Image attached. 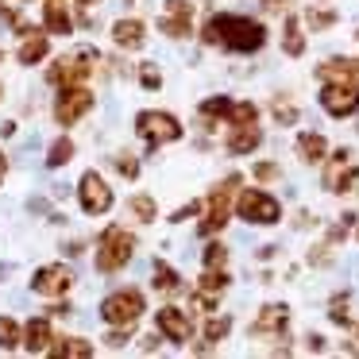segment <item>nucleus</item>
<instances>
[{
    "label": "nucleus",
    "mask_w": 359,
    "mask_h": 359,
    "mask_svg": "<svg viewBox=\"0 0 359 359\" xmlns=\"http://www.w3.org/2000/svg\"><path fill=\"white\" fill-rule=\"evenodd\" d=\"M70 286H74V271H70V266H62V263L43 266V271L32 278V290H35V294H47V297H62Z\"/></svg>",
    "instance_id": "12"
},
{
    "label": "nucleus",
    "mask_w": 359,
    "mask_h": 359,
    "mask_svg": "<svg viewBox=\"0 0 359 359\" xmlns=\"http://www.w3.org/2000/svg\"><path fill=\"white\" fill-rule=\"evenodd\" d=\"M255 120H259V109L251 101H243V104H236V109H232V128L236 124H255Z\"/></svg>",
    "instance_id": "32"
},
{
    "label": "nucleus",
    "mask_w": 359,
    "mask_h": 359,
    "mask_svg": "<svg viewBox=\"0 0 359 359\" xmlns=\"http://www.w3.org/2000/svg\"><path fill=\"white\" fill-rule=\"evenodd\" d=\"M97 62H101V58H97L93 47L74 50V55L58 58V62L50 66V70H47V81H50V86H78V81H86L89 74H93Z\"/></svg>",
    "instance_id": "3"
},
{
    "label": "nucleus",
    "mask_w": 359,
    "mask_h": 359,
    "mask_svg": "<svg viewBox=\"0 0 359 359\" xmlns=\"http://www.w3.org/2000/svg\"><path fill=\"white\" fill-rule=\"evenodd\" d=\"M151 282H155V290H163V294H174V290L182 286L178 271H174V266H166L163 259H155V266H151Z\"/></svg>",
    "instance_id": "24"
},
{
    "label": "nucleus",
    "mask_w": 359,
    "mask_h": 359,
    "mask_svg": "<svg viewBox=\"0 0 359 359\" xmlns=\"http://www.w3.org/2000/svg\"><path fill=\"white\" fill-rule=\"evenodd\" d=\"M282 47H286L290 58H297L305 50V39H302V24H297V16H286V35H282Z\"/></svg>",
    "instance_id": "25"
},
{
    "label": "nucleus",
    "mask_w": 359,
    "mask_h": 359,
    "mask_svg": "<svg viewBox=\"0 0 359 359\" xmlns=\"http://www.w3.org/2000/svg\"><path fill=\"white\" fill-rule=\"evenodd\" d=\"M140 81H143V89H158L163 86V74L155 66H140Z\"/></svg>",
    "instance_id": "36"
},
{
    "label": "nucleus",
    "mask_w": 359,
    "mask_h": 359,
    "mask_svg": "<svg viewBox=\"0 0 359 359\" xmlns=\"http://www.w3.org/2000/svg\"><path fill=\"white\" fill-rule=\"evenodd\" d=\"M155 325H158V332H163L166 340H174V344H186L189 336H194V325H189L186 309H178V305H163L158 317H155Z\"/></svg>",
    "instance_id": "13"
},
{
    "label": "nucleus",
    "mask_w": 359,
    "mask_h": 359,
    "mask_svg": "<svg viewBox=\"0 0 359 359\" xmlns=\"http://www.w3.org/2000/svg\"><path fill=\"white\" fill-rule=\"evenodd\" d=\"M50 344H55V332H50V320H47V317L27 320V328H24V348L32 351V355H43V351H50Z\"/></svg>",
    "instance_id": "16"
},
{
    "label": "nucleus",
    "mask_w": 359,
    "mask_h": 359,
    "mask_svg": "<svg viewBox=\"0 0 359 359\" xmlns=\"http://www.w3.org/2000/svg\"><path fill=\"white\" fill-rule=\"evenodd\" d=\"M93 109V93H89L86 86H62V93H58V101H55V120L58 124H78L86 112Z\"/></svg>",
    "instance_id": "8"
},
{
    "label": "nucleus",
    "mask_w": 359,
    "mask_h": 359,
    "mask_svg": "<svg viewBox=\"0 0 359 359\" xmlns=\"http://www.w3.org/2000/svg\"><path fill=\"white\" fill-rule=\"evenodd\" d=\"M158 27H163L170 39H182V35H189V32H194V4H189V0H166Z\"/></svg>",
    "instance_id": "11"
},
{
    "label": "nucleus",
    "mask_w": 359,
    "mask_h": 359,
    "mask_svg": "<svg viewBox=\"0 0 359 359\" xmlns=\"http://www.w3.org/2000/svg\"><path fill=\"white\" fill-rule=\"evenodd\" d=\"M236 212H240L248 224H274V220L282 217V205L274 201L271 194H263V189H243L240 201H236Z\"/></svg>",
    "instance_id": "5"
},
{
    "label": "nucleus",
    "mask_w": 359,
    "mask_h": 359,
    "mask_svg": "<svg viewBox=\"0 0 359 359\" xmlns=\"http://www.w3.org/2000/svg\"><path fill=\"white\" fill-rule=\"evenodd\" d=\"M236 186H240V174L224 178L217 189H212V197H209V217L197 224V232H201V236H212V232H220V228L228 224V201H232Z\"/></svg>",
    "instance_id": "7"
},
{
    "label": "nucleus",
    "mask_w": 359,
    "mask_h": 359,
    "mask_svg": "<svg viewBox=\"0 0 359 359\" xmlns=\"http://www.w3.org/2000/svg\"><path fill=\"white\" fill-rule=\"evenodd\" d=\"M255 178L259 182H274V178H278V166H274V163H259L255 166Z\"/></svg>",
    "instance_id": "41"
},
{
    "label": "nucleus",
    "mask_w": 359,
    "mask_h": 359,
    "mask_svg": "<svg viewBox=\"0 0 359 359\" xmlns=\"http://www.w3.org/2000/svg\"><path fill=\"white\" fill-rule=\"evenodd\" d=\"M201 286H205V290H217V294H220V290L228 286V274L220 271V266H205V274H201Z\"/></svg>",
    "instance_id": "31"
},
{
    "label": "nucleus",
    "mask_w": 359,
    "mask_h": 359,
    "mask_svg": "<svg viewBox=\"0 0 359 359\" xmlns=\"http://www.w3.org/2000/svg\"><path fill=\"white\" fill-rule=\"evenodd\" d=\"M201 39L209 43V47H224V50H240V55H248V50H259L266 43V32L259 20L251 16H212L209 24H205Z\"/></svg>",
    "instance_id": "1"
},
{
    "label": "nucleus",
    "mask_w": 359,
    "mask_h": 359,
    "mask_svg": "<svg viewBox=\"0 0 359 359\" xmlns=\"http://www.w3.org/2000/svg\"><path fill=\"white\" fill-rule=\"evenodd\" d=\"M320 81H336V86H359V62H351V58H332V62H325L317 70Z\"/></svg>",
    "instance_id": "15"
},
{
    "label": "nucleus",
    "mask_w": 359,
    "mask_h": 359,
    "mask_svg": "<svg viewBox=\"0 0 359 359\" xmlns=\"http://www.w3.org/2000/svg\"><path fill=\"white\" fill-rule=\"evenodd\" d=\"M0 62H4V50H0Z\"/></svg>",
    "instance_id": "45"
},
{
    "label": "nucleus",
    "mask_w": 359,
    "mask_h": 359,
    "mask_svg": "<svg viewBox=\"0 0 359 359\" xmlns=\"http://www.w3.org/2000/svg\"><path fill=\"white\" fill-rule=\"evenodd\" d=\"M194 305H197V309H201V313H212V309H217V290H197V294H194Z\"/></svg>",
    "instance_id": "34"
},
{
    "label": "nucleus",
    "mask_w": 359,
    "mask_h": 359,
    "mask_svg": "<svg viewBox=\"0 0 359 359\" xmlns=\"http://www.w3.org/2000/svg\"><path fill=\"white\" fill-rule=\"evenodd\" d=\"M47 50H50L47 35H43V32H32V35H24V43H20V62H24V66L43 62V58H47Z\"/></svg>",
    "instance_id": "20"
},
{
    "label": "nucleus",
    "mask_w": 359,
    "mask_h": 359,
    "mask_svg": "<svg viewBox=\"0 0 359 359\" xmlns=\"http://www.w3.org/2000/svg\"><path fill=\"white\" fill-rule=\"evenodd\" d=\"M305 20H309L313 32H320V27H332V24H336V12H317V8H313Z\"/></svg>",
    "instance_id": "35"
},
{
    "label": "nucleus",
    "mask_w": 359,
    "mask_h": 359,
    "mask_svg": "<svg viewBox=\"0 0 359 359\" xmlns=\"http://www.w3.org/2000/svg\"><path fill=\"white\" fill-rule=\"evenodd\" d=\"M274 116H278V124H294L297 109H294V104H286V101H274Z\"/></svg>",
    "instance_id": "37"
},
{
    "label": "nucleus",
    "mask_w": 359,
    "mask_h": 359,
    "mask_svg": "<svg viewBox=\"0 0 359 359\" xmlns=\"http://www.w3.org/2000/svg\"><path fill=\"white\" fill-rule=\"evenodd\" d=\"M0 97H4V89H0Z\"/></svg>",
    "instance_id": "47"
},
{
    "label": "nucleus",
    "mask_w": 359,
    "mask_h": 359,
    "mask_svg": "<svg viewBox=\"0 0 359 359\" xmlns=\"http://www.w3.org/2000/svg\"><path fill=\"white\" fill-rule=\"evenodd\" d=\"M348 155H351V151L340 147V151L332 155V166H328V174H325V189H332V194H348L351 182L359 178V166L348 163Z\"/></svg>",
    "instance_id": "14"
},
{
    "label": "nucleus",
    "mask_w": 359,
    "mask_h": 359,
    "mask_svg": "<svg viewBox=\"0 0 359 359\" xmlns=\"http://www.w3.org/2000/svg\"><path fill=\"white\" fill-rule=\"evenodd\" d=\"M290 320V309L286 305H263V313L255 317V325H251V332L255 336H266V332H282Z\"/></svg>",
    "instance_id": "17"
},
{
    "label": "nucleus",
    "mask_w": 359,
    "mask_h": 359,
    "mask_svg": "<svg viewBox=\"0 0 359 359\" xmlns=\"http://www.w3.org/2000/svg\"><path fill=\"white\" fill-rule=\"evenodd\" d=\"M78 201H81V209H86V212L101 217V212L112 209V189L104 186L101 174L89 170V174H81V182H78Z\"/></svg>",
    "instance_id": "9"
},
{
    "label": "nucleus",
    "mask_w": 359,
    "mask_h": 359,
    "mask_svg": "<svg viewBox=\"0 0 359 359\" xmlns=\"http://www.w3.org/2000/svg\"><path fill=\"white\" fill-rule=\"evenodd\" d=\"M135 132L151 143V147H163V143H174L182 140V124L170 116V112H140L135 116Z\"/></svg>",
    "instance_id": "4"
},
{
    "label": "nucleus",
    "mask_w": 359,
    "mask_h": 359,
    "mask_svg": "<svg viewBox=\"0 0 359 359\" xmlns=\"http://www.w3.org/2000/svg\"><path fill=\"white\" fill-rule=\"evenodd\" d=\"M344 305H348V297H336L332 309H328V317H332L336 325H348V309H344Z\"/></svg>",
    "instance_id": "39"
},
{
    "label": "nucleus",
    "mask_w": 359,
    "mask_h": 359,
    "mask_svg": "<svg viewBox=\"0 0 359 359\" xmlns=\"http://www.w3.org/2000/svg\"><path fill=\"white\" fill-rule=\"evenodd\" d=\"M266 4H271V8H278V4H286V0H266Z\"/></svg>",
    "instance_id": "44"
},
{
    "label": "nucleus",
    "mask_w": 359,
    "mask_h": 359,
    "mask_svg": "<svg viewBox=\"0 0 359 359\" xmlns=\"http://www.w3.org/2000/svg\"><path fill=\"white\" fill-rule=\"evenodd\" d=\"M297 155H302V163H320V158L328 155V143H325V135H317V132H305L302 140H297Z\"/></svg>",
    "instance_id": "23"
},
{
    "label": "nucleus",
    "mask_w": 359,
    "mask_h": 359,
    "mask_svg": "<svg viewBox=\"0 0 359 359\" xmlns=\"http://www.w3.org/2000/svg\"><path fill=\"white\" fill-rule=\"evenodd\" d=\"M4 170H8V163H4V155H0V178H4Z\"/></svg>",
    "instance_id": "43"
},
{
    "label": "nucleus",
    "mask_w": 359,
    "mask_h": 359,
    "mask_svg": "<svg viewBox=\"0 0 359 359\" xmlns=\"http://www.w3.org/2000/svg\"><path fill=\"white\" fill-rule=\"evenodd\" d=\"M43 20H47V32L55 35H70V12H66L62 0H47V12H43Z\"/></svg>",
    "instance_id": "22"
},
{
    "label": "nucleus",
    "mask_w": 359,
    "mask_h": 359,
    "mask_svg": "<svg viewBox=\"0 0 359 359\" xmlns=\"http://www.w3.org/2000/svg\"><path fill=\"white\" fill-rule=\"evenodd\" d=\"M197 212H201V205H197V201H189V205H182V209L178 212H174V224H182V220H186V217H197Z\"/></svg>",
    "instance_id": "42"
},
{
    "label": "nucleus",
    "mask_w": 359,
    "mask_h": 359,
    "mask_svg": "<svg viewBox=\"0 0 359 359\" xmlns=\"http://www.w3.org/2000/svg\"><path fill=\"white\" fill-rule=\"evenodd\" d=\"M16 344H24V332H20V325L12 317H0V348L12 351Z\"/></svg>",
    "instance_id": "27"
},
{
    "label": "nucleus",
    "mask_w": 359,
    "mask_h": 359,
    "mask_svg": "<svg viewBox=\"0 0 359 359\" xmlns=\"http://www.w3.org/2000/svg\"><path fill=\"white\" fill-rule=\"evenodd\" d=\"M320 104H325L328 116L344 120L359 109V86H336V81H325L320 89Z\"/></svg>",
    "instance_id": "10"
},
{
    "label": "nucleus",
    "mask_w": 359,
    "mask_h": 359,
    "mask_svg": "<svg viewBox=\"0 0 359 359\" xmlns=\"http://www.w3.org/2000/svg\"><path fill=\"white\" fill-rule=\"evenodd\" d=\"M228 328H232V317H212L209 325H205V340L209 344H220L228 336Z\"/></svg>",
    "instance_id": "29"
},
{
    "label": "nucleus",
    "mask_w": 359,
    "mask_h": 359,
    "mask_svg": "<svg viewBox=\"0 0 359 359\" xmlns=\"http://www.w3.org/2000/svg\"><path fill=\"white\" fill-rule=\"evenodd\" d=\"M70 158H74V143H70V140H55V143H50L47 166H66Z\"/></svg>",
    "instance_id": "28"
},
{
    "label": "nucleus",
    "mask_w": 359,
    "mask_h": 359,
    "mask_svg": "<svg viewBox=\"0 0 359 359\" xmlns=\"http://www.w3.org/2000/svg\"><path fill=\"white\" fill-rule=\"evenodd\" d=\"M128 209L135 212V220H155V197H132V201H128Z\"/></svg>",
    "instance_id": "30"
},
{
    "label": "nucleus",
    "mask_w": 359,
    "mask_h": 359,
    "mask_svg": "<svg viewBox=\"0 0 359 359\" xmlns=\"http://www.w3.org/2000/svg\"><path fill=\"white\" fill-rule=\"evenodd\" d=\"M228 263V248L224 243H209L205 248V266H224Z\"/></svg>",
    "instance_id": "33"
},
{
    "label": "nucleus",
    "mask_w": 359,
    "mask_h": 359,
    "mask_svg": "<svg viewBox=\"0 0 359 359\" xmlns=\"http://www.w3.org/2000/svg\"><path fill=\"white\" fill-rule=\"evenodd\" d=\"M116 170L128 174V178H135V174H140V163H135L132 155H124V158H116Z\"/></svg>",
    "instance_id": "40"
},
{
    "label": "nucleus",
    "mask_w": 359,
    "mask_h": 359,
    "mask_svg": "<svg viewBox=\"0 0 359 359\" xmlns=\"http://www.w3.org/2000/svg\"><path fill=\"white\" fill-rule=\"evenodd\" d=\"M101 317L109 320V325H135V320L143 317V294L140 290H120V294L104 297Z\"/></svg>",
    "instance_id": "6"
},
{
    "label": "nucleus",
    "mask_w": 359,
    "mask_h": 359,
    "mask_svg": "<svg viewBox=\"0 0 359 359\" xmlns=\"http://www.w3.org/2000/svg\"><path fill=\"white\" fill-rule=\"evenodd\" d=\"M50 355L55 359H89L93 355V344L78 340V336H74V340H55L50 344Z\"/></svg>",
    "instance_id": "21"
},
{
    "label": "nucleus",
    "mask_w": 359,
    "mask_h": 359,
    "mask_svg": "<svg viewBox=\"0 0 359 359\" xmlns=\"http://www.w3.org/2000/svg\"><path fill=\"white\" fill-rule=\"evenodd\" d=\"M112 39H116L124 50H135V47H143L147 32H143V24H140V20H120V24L112 27Z\"/></svg>",
    "instance_id": "19"
},
{
    "label": "nucleus",
    "mask_w": 359,
    "mask_h": 359,
    "mask_svg": "<svg viewBox=\"0 0 359 359\" xmlns=\"http://www.w3.org/2000/svg\"><path fill=\"white\" fill-rule=\"evenodd\" d=\"M78 4H89V0H78Z\"/></svg>",
    "instance_id": "46"
},
{
    "label": "nucleus",
    "mask_w": 359,
    "mask_h": 359,
    "mask_svg": "<svg viewBox=\"0 0 359 359\" xmlns=\"http://www.w3.org/2000/svg\"><path fill=\"white\" fill-rule=\"evenodd\" d=\"M259 143H263L259 124H236V132L228 135V151H232V155H251Z\"/></svg>",
    "instance_id": "18"
},
{
    "label": "nucleus",
    "mask_w": 359,
    "mask_h": 359,
    "mask_svg": "<svg viewBox=\"0 0 359 359\" xmlns=\"http://www.w3.org/2000/svg\"><path fill=\"white\" fill-rule=\"evenodd\" d=\"M135 255V236L124 228H109L101 236V248H97V271L101 274H116L128 266V259Z\"/></svg>",
    "instance_id": "2"
},
{
    "label": "nucleus",
    "mask_w": 359,
    "mask_h": 359,
    "mask_svg": "<svg viewBox=\"0 0 359 359\" xmlns=\"http://www.w3.org/2000/svg\"><path fill=\"white\" fill-rule=\"evenodd\" d=\"M128 336H132V325H116V332H109L104 340H109V348H124Z\"/></svg>",
    "instance_id": "38"
},
{
    "label": "nucleus",
    "mask_w": 359,
    "mask_h": 359,
    "mask_svg": "<svg viewBox=\"0 0 359 359\" xmlns=\"http://www.w3.org/2000/svg\"><path fill=\"white\" fill-rule=\"evenodd\" d=\"M232 109L236 104L228 101V97H209V101H201V116H209V120H232Z\"/></svg>",
    "instance_id": "26"
}]
</instances>
